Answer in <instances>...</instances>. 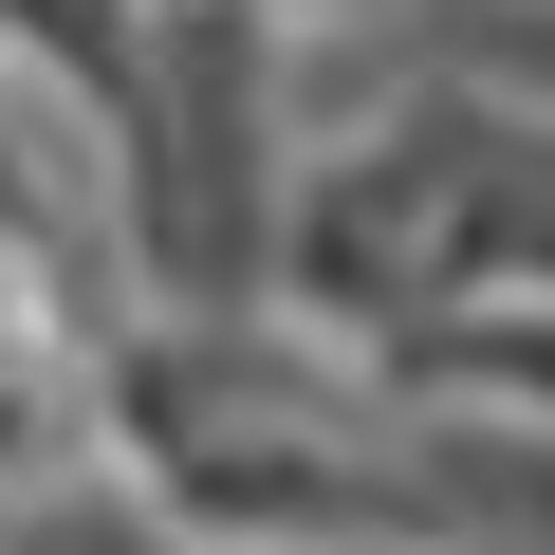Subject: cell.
Segmentation results:
<instances>
[{
  "label": "cell",
  "instance_id": "cell-1",
  "mask_svg": "<svg viewBox=\"0 0 555 555\" xmlns=\"http://www.w3.org/2000/svg\"><path fill=\"white\" fill-rule=\"evenodd\" d=\"M0 56H56L75 112H130V20L112 0H0Z\"/></svg>",
  "mask_w": 555,
  "mask_h": 555
}]
</instances>
